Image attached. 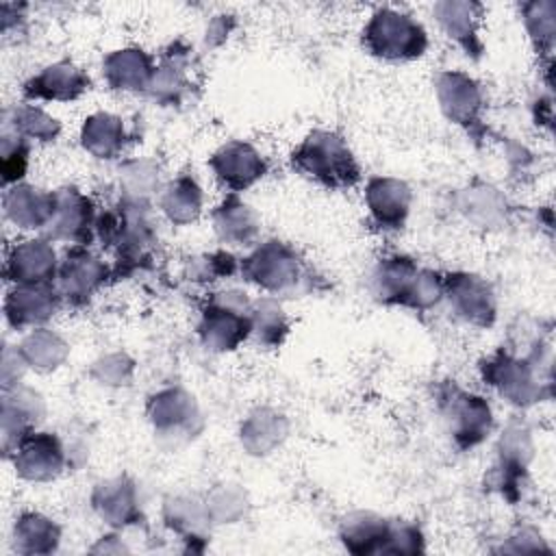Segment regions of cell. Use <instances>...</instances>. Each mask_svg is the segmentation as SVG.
<instances>
[{"instance_id": "1", "label": "cell", "mask_w": 556, "mask_h": 556, "mask_svg": "<svg viewBox=\"0 0 556 556\" xmlns=\"http://www.w3.org/2000/svg\"><path fill=\"white\" fill-rule=\"evenodd\" d=\"M291 165L326 189H350L361 180V167L352 150L332 130H313L293 150Z\"/></svg>"}, {"instance_id": "2", "label": "cell", "mask_w": 556, "mask_h": 556, "mask_svg": "<svg viewBox=\"0 0 556 556\" xmlns=\"http://www.w3.org/2000/svg\"><path fill=\"white\" fill-rule=\"evenodd\" d=\"M374 293L384 304L424 311L443 298V278L432 269H419L408 256H389L376 267Z\"/></svg>"}, {"instance_id": "3", "label": "cell", "mask_w": 556, "mask_h": 556, "mask_svg": "<svg viewBox=\"0 0 556 556\" xmlns=\"http://www.w3.org/2000/svg\"><path fill=\"white\" fill-rule=\"evenodd\" d=\"M541 348L543 341L534 345V352L528 356L500 350L495 356L484 361L482 376L495 387L508 402L517 406H530L549 395L552 380L541 376Z\"/></svg>"}, {"instance_id": "4", "label": "cell", "mask_w": 556, "mask_h": 556, "mask_svg": "<svg viewBox=\"0 0 556 556\" xmlns=\"http://www.w3.org/2000/svg\"><path fill=\"white\" fill-rule=\"evenodd\" d=\"M365 48L384 61H410L426 52L428 37L419 22L410 15L378 9L363 30Z\"/></svg>"}, {"instance_id": "5", "label": "cell", "mask_w": 556, "mask_h": 556, "mask_svg": "<svg viewBox=\"0 0 556 556\" xmlns=\"http://www.w3.org/2000/svg\"><path fill=\"white\" fill-rule=\"evenodd\" d=\"M243 276L269 293L298 291L308 274L293 248L282 241H267L241 265Z\"/></svg>"}, {"instance_id": "6", "label": "cell", "mask_w": 556, "mask_h": 556, "mask_svg": "<svg viewBox=\"0 0 556 556\" xmlns=\"http://www.w3.org/2000/svg\"><path fill=\"white\" fill-rule=\"evenodd\" d=\"M341 539L350 552H419L421 534L408 523H391L374 515H354L343 521Z\"/></svg>"}, {"instance_id": "7", "label": "cell", "mask_w": 556, "mask_h": 556, "mask_svg": "<svg viewBox=\"0 0 556 556\" xmlns=\"http://www.w3.org/2000/svg\"><path fill=\"white\" fill-rule=\"evenodd\" d=\"M202 311L200 337L211 350H235L252 332V306L239 293H224Z\"/></svg>"}, {"instance_id": "8", "label": "cell", "mask_w": 556, "mask_h": 556, "mask_svg": "<svg viewBox=\"0 0 556 556\" xmlns=\"http://www.w3.org/2000/svg\"><path fill=\"white\" fill-rule=\"evenodd\" d=\"M439 406L458 447H473L489 437L493 417L489 404L482 397L447 382L439 391Z\"/></svg>"}, {"instance_id": "9", "label": "cell", "mask_w": 556, "mask_h": 556, "mask_svg": "<svg viewBox=\"0 0 556 556\" xmlns=\"http://www.w3.org/2000/svg\"><path fill=\"white\" fill-rule=\"evenodd\" d=\"M443 295L458 317L473 326H491L495 321V295L480 276L450 274L443 278Z\"/></svg>"}, {"instance_id": "10", "label": "cell", "mask_w": 556, "mask_h": 556, "mask_svg": "<svg viewBox=\"0 0 556 556\" xmlns=\"http://www.w3.org/2000/svg\"><path fill=\"white\" fill-rule=\"evenodd\" d=\"M437 93L443 113L454 122L471 130L480 124L484 96L480 85L463 72H443L437 78Z\"/></svg>"}, {"instance_id": "11", "label": "cell", "mask_w": 556, "mask_h": 556, "mask_svg": "<svg viewBox=\"0 0 556 556\" xmlns=\"http://www.w3.org/2000/svg\"><path fill=\"white\" fill-rule=\"evenodd\" d=\"M208 165L213 167L217 180L232 193L248 189L265 174V161L250 143L243 141H230L219 148L211 156Z\"/></svg>"}, {"instance_id": "12", "label": "cell", "mask_w": 556, "mask_h": 556, "mask_svg": "<svg viewBox=\"0 0 556 556\" xmlns=\"http://www.w3.org/2000/svg\"><path fill=\"white\" fill-rule=\"evenodd\" d=\"M50 226V235L74 243H89L93 224V206L87 195L76 189L56 191V206Z\"/></svg>"}, {"instance_id": "13", "label": "cell", "mask_w": 556, "mask_h": 556, "mask_svg": "<svg viewBox=\"0 0 556 556\" xmlns=\"http://www.w3.org/2000/svg\"><path fill=\"white\" fill-rule=\"evenodd\" d=\"M106 278V265L83 248H72L59 271V293L70 302H85Z\"/></svg>"}, {"instance_id": "14", "label": "cell", "mask_w": 556, "mask_h": 556, "mask_svg": "<svg viewBox=\"0 0 556 556\" xmlns=\"http://www.w3.org/2000/svg\"><path fill=\"white\" fill-rule=\"evenodd\" d=\"M371 219L384 230H397L410 208V189L395 178H371L365 191Z\"/></svg>"}, {"instance_id": "15", "label": "cell", "mask_w": 556, "mask_h": 556, "mask_svg": "<svg viewBox=\"0 0 556 556\" xmlns=\"http://www.w3.org/2000/svg\"><path fill=\"white\" fill-rule=\"evenodd\" d=\"M85 89H89V76L76 65L63 61L46 67L39 76L24 85V96L33 100H76Z\"/></svg>"}, {"instance_id": "16", "label": "cell", "mask_w": 556, "mask_h": 556, "mask_svg": "<svg viewBox=\"0 0 556 556\" xmlns=\"http://www.w3.org/2000/svg\"><path fill=\"white\" fill-rule=\"evenodd\" d=\"M15 467L24 478L50 480L63 467V450L56 437L48 432L26 434L15 454Z\"/></svg>"}, {"instance_id": "17", "label": "cell", "mask_w": 556, "mask_h": 556, "mask_svg": "<svg viewBox=\"0 0 556 556\" xmlns=\"http://www.w3.org/2000/svg\"><path fill=\"white\" fill-rule=\"evenodd\" d=\"M441 28L456 43L465 48L467 54H480L482 43L478 39V28L482 22V4L478 2H439L434 7Z\"/></svg>"}, {"instance_id": "18", "label": "cell", "mask_w": 556, "mask_h": 556, "mask_svg": "<svg viewBox=\"0 0 556 556\" xmlns=\"http://www.w3.org/2000/svg\"><path fill=\"white\" fill-rule=\"evenodd\" d=\"M154 74L152 59L139 48H126L104 59V76L113 89L143 91Z\"/></svg>"}, {"instance_id": "19", "label": "cell", "mask_w": 556, "mask_h": 556, "mask_svg": "<svg viewBox=\"0 0 556 556\" xmlns=\"http://www.w3.org/2000/svg\"><path fill=\"white\" fill-rule=\"evenodd\" d=\"M59 298L52 285H22L7 300V315L15 326L39 324L56 311Z\"/></svg>"}, {"instance_id": "20", "label": "cell", "mask_w": 556, "mask_h": 556, "mask_svg": "<svg viewBox=\"0 0 556 556\" xmlns=\"http://www.w3.org/2000/svg\"><path fill=\"white\" fill-rule=\"evenodd\" d=\"M213 224L222 241L235 245H248L258 232V224L250 206H245L235 193H230L215 211Z\"/></svg>"}, {"instance_id": "21", "label": "cell", "mask_w": 556, "mask_h": 556, "mask_svg": "<svg viewBox=\"0 0 556 556\" xmlns=\"http://www.w3.org/2000/svg\"><path fill=\"white\" fill-rule=\"evenodd\" d=\"M9 265L13 267V280L20 285H50L56 258L46 241H26L15 250Z\"/></svg>"}, {"instance_id": "22", "label": "cell", "mask_w": 556, "mask_h": 556, "mask_svg": "<svg viewBox=\"0 0 556 556\" xmlns=\"http://www.w3.org/2000/svg\"><path fill=\"white\" fill-rule=\"evenodd\" d=\"M56 193H43L33 187H17L7 195V213L22 228H43L52 222Z\"/></svg>"}, {"instance_id": "23", "label": "cell", "mask_w": 556, "mask_h": 556, "mask_svg": "<svg viewBox=\"0 0 556 556\" xmlns=\"http://www.w3.org/2000/svg\"><path fill=\"white\" fill-rule=\"evenodd\" d=\"M83 146L98 159H113L126 143V130L119 117L109 113L91 115L83 126Z\"/></svg>"}, {"instance_id": "24", "label": "cell", "mask_w": 556, "mask_h": 556, "mask_svg": "<svg viewBox=\"0 0 556 556\" xmlns=\"http://www.w3.org/2000/svg\"><path fill=\"white\" fill-rule=\"evenodd\" d=\"M523 22L541 61H552L554 37H556V4L549 0L528 2L521 7Z\"/></svg>"}, {"instance_id": "25", "label": "cell", "mask_w": 556, "mask_h": 556, "mask_svg": "<svg viewBox=\"0 0 556 556\" xmlns=\"http://www.w3.org/2000/svg\"><path fill=\"white\" fill-rule=\"evenodd\" d=\"M93 502L98 513L113 526L130 523V519L135 517V491L132 484L122 478L100 484Z\"/></svg>"}, {"instance_id": "26", "label": "cell", "mask_w": 556, "mask_h": 556, "mask_svg": "<svg viewBox=\"0 0 556 556\" xmlns=\"http://www.w3.org/2000/svg\"><path fill=\"white\" fill-rule=\"evenodd\" d=\"M185 70H187V54L174 46L165 56L159 67H154L152 80H150V91L154 98L163 102H176L178 96L187 89L185 87Z\"/></svg>"}, {"instance_id": "27", "label": "cell", "mask_w": 556, "mask_h": 556, "mask_svg": "<svg viewBox=\"0 0 556 556\" xmlns=\"http://www.w3.org/2000/svg\"><path fill=\"white\" fill-rule=\"evenodd\" d=\"M163 211L165 215L176 222V224H189L198 217L200 206H202V191L200 187L182 176L178 180H174L165 193H163Z\"/></svg>"}, {"instance_id": "28", "label": "cell", "mask_w": 556, "mask_h": 556, "mask_svg": "<svg viewBox=\"0 0 556 556\" xmlns=\"http://www.w3.org/2000/svg\"><path fill=\"white\" fill-rule=\"evenodd\" d=\"M150 417L159 430H174L187 426L195 417V406L189 395L180 391H165L152 397Z\"/></svg>"}, {"instance_id": "29", "label": "cell", "mask_w": 556, "mask_h": 556, "mask_svg": "<svg viewBox=\"0 0 556 556\" xmlns=\"http://www.w3.org/2000/svg\"><path fill=\"white\" fill-rule=\"evenodd\" d=\"M252 330L263 343H280L282 334L287 332V321L274 300H263L252 306Z\"/></svg>"}, {"instance_id": "30", "label": "cell", "mask_w": 556, "mask_h": 556, "mask_svg": "<svg viewBox=\"0 0 556 556\" xmlns=\"http://www.w3.org/2000/svg\"><path fill=\"white\" fill-rule=\"evenodd\" d=\"M17 539L35 541L33 552H50L59 541V528L41 515H26L17 523Z\"/></svg>"}, {"instance_id": "31", "label": "cell", "mask_w": 556, "mask_h": 556, "mask_svg": "<svg viewBox=\"0 0 556 556\" xmlns=\"http://www.w3.org/2000/svg\"><path fill=\"white\" fill-rule=\"evenodd\" d=\"M15 130H20L22 135L41 139V141H50L59 135L61 128H59L56 119H52L43 111H39L35 106H22V109H17Z\"/></svg>"}]
</instances>
